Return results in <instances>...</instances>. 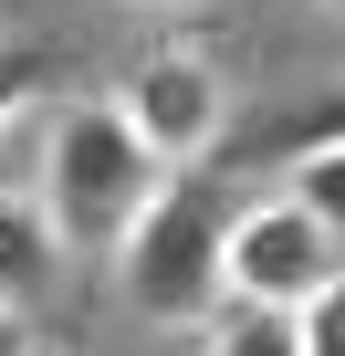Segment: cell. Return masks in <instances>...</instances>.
<instances>
[{"mask_svg":"<svg viewBox=\"0 0 345 356\" xmlns=\"http://www.w3.org/2000/svg\"><path fill=\"white\" fill-rule=\"evenodd\" d=\"M199 356H303V346H293V314L283 304H230Z\"/></svg>","mask_w":345,"mask_h":356,"instance_id":"cell-6","label":"cell"},{"mask_svg":"<svg viewBox=\"0 0 345 356\" xmlns=\"http://www.w3.org/2000/svg\"><path fill=\"white\" fill-rule=\"evenodd\" d=\"M115 115L136 126V147H146L157 168H189V157H210L220 126H230V74H220L210 53H189V42H167V53H146V63L126 74Z\"/></svg>","mask_w":345,"mask_h":356,"instance_id":"cell-4","label":"cell"},{"mask_svg":"<svg viewBox=\"0 0 345 356\" xmlns=\"http://www.w3.org/2000/svg\"><path fill=\"white\" fill-rule=\"evenodd\" d=\"M53 273H63V241H53V220H42V200H22V189H0V304H42L53 293Z\"/></svg>","mask_w":345,"mask_h":356,"instance_id":"cell-5","label":"cell"},{"mask_svg":"<svg viewBox=\"0 0 345 356\" xmlns=\"http://www.w3.org/2000/svg\"><path fill=\"white\" fill-rule=\"evenodd\" d=\"M0 356H32V314L22 304H0Z\"/></svg>","mask_w":345,"mask_h":356,"instance_id":"cell-9","label":"cell"},{"mask_svg":"<svg viewBox=\"0 0 345 356\" xmlns=\"http://www.w3.org/2000/svg\"><path fill=\"white\" fill-rule=\"evenodd\" d=\"M345 252H335V220H314L303 200H262L241 220H220V293L230 304H314L335 293Z\"/></svg>","mask_w":345,"mask_h":356,"instance_id":"cell-3","label":"cell"},{"mask_svg":"<svg viewBox=\"0 0 345 356\" xmlns=\"http://www.w3.org/2000/svg\"><path fill=\"white\" fill-rule=\"evenodd\" d=\"M53 74H63V63H53L42 42H0V136H11V115H22V105H32Z\"/></svg>","mask_w":345,"mask_h":356,"instance_id":"cell-7","label":"cell"},{"mask_svg":"<svg viewBox=\"0 0 345 356\" xmlns=\"http://www.w3.org/2000/svg\"><path fill=\"white\" fill-rule=\"evenodd\" d=\"M146 189H157V157L136 147V126L115 115V95H74L53 115V136H42V220H53V241L63 252L74 241L84 252L115 241Z\"/></svg>","mask_w":345,"mask_h":356,"instance_id":"cell-2","label":"cell"},{"mask_svg":"<svg viewBox=\"0 0 345 356\" xmlns=\"http://www.w3.org/2000/svg\"><path fill=\"white\" fill-rule=\"evenodd\" d=\"M115 293L146 325L220 314V189H210L199 168H157V189L115 231Z\"/></svg>","mask_w":345,"mask_h":356,"instance_id":"cell-1","label":"cell"},{"mask_svg":"<svg viewBox=\"0 0 345 356\" xmlns=\"http://www.w3.org/2000/svg\"><path fill=\"white\" fill-rule=\"evenodd\" d=\"M293 200H303L314 220H335V210H345V168H335V136H324V147L303 157V189H293Z\"/></svg>","mask_w":345,"mask_h":356,"instance_id":"cell-8","label":"cell"}]
</instances>
